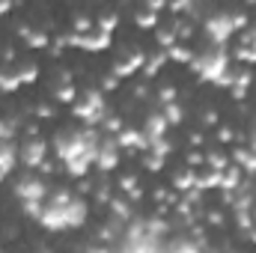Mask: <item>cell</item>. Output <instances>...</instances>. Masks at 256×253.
Instances as JSON below:
<instances>
[{
    "label": "cell",
    "mask_w": 256,
    "mask_h": 253,
    "mask_svg": "<svg viewBox=\"0 0 256 253\" xmlns=\"http://www.w3.org/2000/svg\"><path fill=\"white\" fill-rule=\"evenodd\" d=\"M57 170H63V167H57L54 161H42V167H39L42 176H51V173H57Z\"/></svg>",
    "instance_id": "52"
},
{
    "label": "cell",
    "mask_w": 256,
    "mask_h": 253,
    "mask_svg": "<svg viewBox=\"0 0 256 253\" xmlns=\"http://www.w3.org/2000/svg\"><path fill=\"white\" fill-rule=\"evenodd\" d=\"M155 39H158L161 51H170L173 45H179V39H176V30H173V24H167V27H158V30H155Z\"/></svg>",
    "instance_id": "24"
},
{
    "label": "cell",
    "mask_w": 256,
    "mask_h": 253,
    "mask_svg": "<svg viewBox=\"0 0 256 253\" xmlns=\"http://www.w3.org/2000/svg\"><path fill=\"white\" fill-rule=\"evenodd\" d=\"M167 54V63H179V66H191L194 57H196V51L188 48V45H173L170 51H164Z\"/></svg>",
    "instance_id": "20"
},
{
    "label": "cell",
    "mask_w": 256,
    "mask_h": 253,
    "mask_svg": "<svg viewBox=\"0 0 256 253\" xmlns=\"http://www.w3.org/2000/svg\"><path fill=\"white\" fill-rule=\"evenodd\" d=\"M200 122H202L206 128H218V126H220V114L208 108V110H202V116H200Z\"/></svg>",
    "instance_id": "46"
},
{
    "label": "cell",
    "mask_w": 256,
    "mask_h": 253,
    "mask_svg": "<svg viewBox=\"0 0 256 253\" xmlns=\"http://www.w3.org/2000/svg\"><path fill=\"white\" fill-rule=\"evenodd\" d=\"M202 33H206V39L214 45V48H224L230 39H232V18H230V12H218V15H208L206 21H202Z\"/></svg>",
    "instance_id": "4"
},
{
    "label": "cell",
    "mask_w": 256,
    "mask_h": 253,
    "mask_svg": "<svg viewBox=\"0 0 256 253\" xmlns=\"http://www.w3.org/2000/svg\"><path fill=\"white\" fill-rule=\"evenodd\" d=\"M173 149H176V146H173L167 137H161V140H152V143H149V155H155V158H164V161L173 155Z\"/></svg>",
    "instance_id": "30"
},
{
    "label": "cell",
    "mask_w": 256,
    "mask_h": 253,
    "mask_svg": "<svg viewBox=\"0 0 256 253\" xmlns=\"http://www.w3.org/2000/svg\"><path fill=\"white\" fill-rule=\"evenodd\" d=\"M3 12H12V3H0V15Z\"/></svg>",
    "instance_id": "56"
},
{
    "label": "cell",
    "mask_w": 256,
    "mask_h": 253,
    "mask_svg": "<svg viewBox=\"0 0 256 253\" xmlns=\"http://www.w3.org/2000/svg\"><path fill=\"white\" fill-rule=\"evenodd\" d=\"M116 27H120V15H116V12H108V15H98V18H96V30H98V33L114 36Z\"/></svg>",
    "instance_id": "27"
},
{
    "label": "cell",
    "mask_w": 256,
    "mask_h": 253,
    "mask_svg": "<svg viewBox=\"0 0 256 253\" xmlns=\"http://www.w3.org/2000/svg\"><path fill=\"white\" fill-rule=\"evenodd\" d=\"M161 114H164V120H167V126H182L185 122V108L176 102V104H167V108H161Z\"/></svg>",
    "instance_id": "29"
},
{
    "label": "cell",
    "mask_w": 256,
    "mask_h": 253,
    "mask_svg": "<svg viewBox=\"0 0 256 253\" xmlns=\"http://www.w3.org/2000/svg\"><path fill=\"white\" fill-rule=\"evenodd\" d=\"M86 218H90V206H86V200L74 196V200H72L68 206H63V208L45 206V214L39 218V224H42L48 232H66V230H78V226H84Z\"/></svg>",
    "instance_id": "1"
},
{
    "label": "cell",
    "mask_w": 256,
    "mask_h": 253,
    "mask_svg": "<svg viewBox=\"0 0 256 253\" xmlns=\"http://www.w3.org/2000/svg\"><path fill=\"white\" fill-rule=\"evenodd\" d=\"M92 27H96V18H90V15H74V21H72L74 36H86V33H92Z\"/></svg>",
    "instance_id": "31"
},
{
    "label": "cell",
    "mask_w": 256,
    "mask_h": 253,
    "mask_svg": "<svg viewBox=\"0 0 256 253\" xmlns=\"http://www.w3.org/2000/svg\"><path fill=\"white\" fill-rule=\"evenodd\" d=\"M120 84H122V80H116L110 72H108V74H102V80H98L102 92H116V90H120Z\"/></svg>",
    "instance_id": "43"
},
{
    "label": "cell",
    "mask_w": 256,
    "mask_h": 253,
    "mask_svg": "<svg viewBox=\"0 0 256 253\" xmlns=\"http://www.w3.org/2000/svg\"><path fill=\"white\" fill-rule=\"evenodd\" d=\"M176 98H179V90H176V86H161V90H158V104H161V108L176 104Z\"/></svg>",
    "instance_id": "36"
},
{
    "label": "cell",
    "mask_w": 256,
    "mask_h": 253,
    "mask_svg": "<svg viewBox=\"0 0 256 253\" xmlns=\"http://www.w3.org/2000/svg\"><path fill=\"white\" fill-rule=\"evenodd\" d=\"M54 102H57V104H74V102H78V86H74V84L54 86Z\"/></svg>",
    "instance_id": "26"
},
{
    "label": "cell",
    "mask_w": 256,
    "mask_h": 253,
    "mask_svg": "<svg viewBox=\"0 0 256 253\" xmlns=\"http://www.w3.org/2000/svg\"><path fill=\"white\" fill-rule=\"evenodd\" d=\"M92 196H96V206H110V200H114V185L108 182V179H102L98 185H96V190H92Z\"/></svg>",
    "instance_id": "28"
},
{
    "label": "cell",
    "mask_w": 256,
    "mask_h": 253,
    "mask_svg": "<svg viewBox=\"0 0 256 253\" xmlns=\"http://www.w3.org/2000/svg\"><path fill=\"white\" fill-rule=\"evenodd\" d=\"M185 161H188V167H191V170H196V167L202 170V167H206V152H202V149H191Z\"/></svg>",
    "instance_id": "41"
},
{
    "label": "cell",
    "mask_w": 256,
    "mask_h": 253,
    "mask_svg": "<svg viewBox=\"0 0 256 253\" xmlns=\"http://www.w3.org/2000/svg\"><path fill=\"white\" fill-rule=\"evenodd\" d=\"M21 131H24V137H27V140H36V137H39V122H24Z\"/></svg>",
    "instance_id": "50"
},
{
    "label": "cell",
    "mask_w": 256,
    "mask_h": 253,
    "mask_svg": "<svg viewBox=\"0 0 256 253\" xmlns=\"http://www.w3.org/2000/svg\"><path fill=\"white\" fill-rule=\"evenodd\" d=\"M194 185H196V170H191V167H182V170H176L173 173V190L182 196V194H188V190H194Z\"/></svg>",
    "instance_id": "16"
},
{
    "label": "cell",
    "mask_w": 256,
    "mask_h": 253,
    "mask_svg": "<svg viewBox=\"0 0 256 253\" xmlns=\"http://www.w3.org/2000/svg\"><path fill=\"white\" fill-rule=\"evenodd\" d=\"M236 137H238V134L232 131V126H218L214 128V140H218V143H232Z\"/></svg>",
    "instance_id": "39"
},
{
    "label": "cell",
    "mask_w": 256,
    "mask_h": 253,
    "mask_svg": "<svg viewBox=\"0 0 256 253\" xmlns=\"http://www.w3.org/2000/svg\"><path fill=\"white\" fill-rule=\"evenodd\" d=\"M18 36L24 39L27 48H45V51H48V45H51V36H48L45 30L30 27V24H18Z\"/></svg>",
    "instance_id": "12"
},
{
    "label": "cell",
    "mask_w": 256,
    "mask_h": 253,
    "mask_svg": "<svg viewBox=\"0 0 256 253\" xmlns=\"http://www.w3.org/2000/svg\"><path fill=\"white\" fill-rule=\"evenodd\" d=\"M188 146H191V149H202V146H206V134H202V131H191Z\"/></svg>",
    "instance_id": "49"
},
{
    "label": "cell",
    "mask_w": 256,
    "mask_h": 253,
    "mask_svg": "<svg viewBox=\"0 0 256 253\" xmlns=\"http://www.w3.org/2000/svg\"><path fill=\"white\" fill-rule=\"evenodd\" d=\"M18 90H21V80H18L15 68H0V92L12 96V92H18Z\"/></svg>",
    "instance_id": "22"
},
{
    "label": "cell",
    "mask_w": 256,
    "mask_h": 253,
    "mask_svg": "<svg viewBox=\"0 0 256 253\" xmlns=\"http://www.w3.org/2000/svg\"><path fill=\"white\" fill-rule=\"evenodd\" d=\"M143 9H146V12H155V15H158L161 9H167V3H161V0H149V3L143 6Z\"/></svg>",
    "instance_id": "53"
},
{
    "label": "cell",
    "mask_w": 256,
    "mask_h": 253,
    "mask_svg": "<svg viewBox=\"0 0 256 253\" xmlns=\"http://www.w3.org/2000/svg\"><path fill=\"white\" fill-rule=\"evenodd\" d=\"M232 214H236V226L248 236L254 230V212H232Z\"/></svg>",
    "instance_id": "37"
},
{
    "label": "cell",
    "mask_w": 256,
    "mask_h": 253,
    "mask_svg": "<svg viewBox=\"0 0 256 253\" xmlns=\"http://www.w3.org/2000/svg\"><path fill=\"white\" fill-rule=\"evenodd\" d=\"M18 143L15 140H0V173L9 176L15 167H18Z\"/></svg>",
    "instance_id": "13"
},
{
    "label": "cell",
    "mask_w": 256,
    "mask_h": 253,
    "mask_svg": "<svg viewBox=\"0 0 256 253\" xmlns=\"http://www.w3.org/2000/svg\"><path fill=\"white\" fill-rule=\"evenodd\" d=\"M137 188H140V179H137L134 173H122V176L116 179V190H120L122 196H128V194H134Z\"/></svg>",
    "instance_id": "32"
},
{
    "label": "cell",
    "mask_w": 256,
    "mask_h": 253,
    "mask_svg": "<svg viewBox=\"0 0 256 253\" xmlns=\"http://www.w3.org/2000/svg\"><path fill=\"white\" fill-rule=\"evenodd\" d=\"M232 161H236V167H242V173L256 176V155L250 152V146H244V143L232 146Z\"/></svg>",
    "instance_id": "14"
},
{
    "label": "cell",
    "mask_w": 256,
    "mask_h": 253,
    "mask_svg": "<svg viewBox=\"0 0 256 253\" xmlns=\"http://www.w3.org/2000/svg\"><path fill=\"white\" fill-rule=\"evenodd\" d=\"M18 161H21V167H27V170H39L42 161H48V143H45L42 137L24 140V143L18 146Z\"/></svg>",
    "instance_id": "6"
},
{
    "label": "cell",
    "mask_w": 256,
    "mask_h": 253,
    "mask_svg": "<svg viewBox=\"0 0 256 253\" xmlns=\"http://www.w3.org/2000/svg\"><path fill=\"white\" fill-rule=\"evenodd\" d=\"M90 167H92V161H86V158H74V161L66 164V173H68L72 179H86V176H90Z\"/></svg>",
    "instance_id": "25"
},
{
    "label": "cell",
    "mask_w": 256,
    "mask_h": 253,
    "mask_svg": "<svg viewBox=\"0 0 256 253\" xmlns=\"http://www.w3.org/2000/svg\"><path fill=\"white\" fill-rule=\"evenodd\" d=\"M92 190H96V182H92V179L86 176V179H78V188H74V196H80V200H84V196H90Z\"/></svg>",
    "instance_id": "45"
},
{
    "label": "cell",
    "mask_w": 256,
    "mask_h": 253,
    "mask_svg": "<svg viewBox=\"0 0 256 253\" xmlns=\"http://www.w3.org/2000/svg\"><path fill=\"white\" fill-rule=\"evenodd\" d=\"M254 86V72L250 68H236V74H232V86H230V98L232 102H244L248 98V90Z\"/></svg>",
    "instance_id": "10"
},
{
    "label": "cell",
    "mask_w": 256,
    "mask_h": 253,
    "mask_svg": "<svg viewBox=\"0 0 256 253\" xmlns=\"http://www.w3.org/2000/svg\"><path fill=\"white\" fill-rule=\"evenodd\" d=\"M72 116L80 120L86 128L102 126V120L108 116V102H104V92L98 90H86L78 96V102L72 104Z\"/></svg>",
    "instance_id": "3"
},
{
    "label": "cell",
    "mask_w": 256,
    "mask_h": 253,
    "mask_svg": "<svg viewBox=\"0 0 256 253\" xmlns=\"http://www.w3.org/2000/svg\"><path fill=\"white\" fill-rule=\"evenodd\" d=\"M66 45H68V36H54L51 45H48V54H51V57H60L66 51Z\"/></svg>",
    "instance_id": "42"
},
{
    "label": "cell",
    "mask_w": 256,
    "mask_h": 253,
    "mask_svg": "<svg viewBox=\"0 0 256 253\" xmlns=\"http://www.w3.org/2000/svg\"><path fill=\"white\" fill-rule=\"evenodd\" d=\"M248 242H250V244H256V226L250 230V232H248Z\"/></svg>",
    "instance_id": "57"
},
{
    "label": "cell",
    "mask_w": 256,
    "mask_h": 253,
    "mask_svg": "<svg viewBox=\"0 0 256 253\" xmlns=\"http://www.w3.org/2000/svg\"><path fill=\"white\" fill-rule=\"evenodd\" d=\"M164 66H167V54H164V51H155V54H149V57H146V66H143V78H146V80L158 78Z\"/></svg>",
    "instance_id": "19"
},
{
    "label": "cell",
    "mask_w": 256,
    "mask_h": 253,
    "mask_svg": "<svg viewBox=\"0 0 256 253\" xmlns=\"http://www.w3.org/2000/svg\"><path fill=\"white\" fill-rule=\"evenodd\" d=\"M167 9H170L173 15H179V12H191V9H194V3H185V0H179V3H170Z\"/></svg>",
    "instance_id": "51"
},
{
    "label": "cell",
    "mask_w": 256,
    "mask_h": 253,
    "mask_svg": "<svg viewBox=\"0 0 256 253\" xmlns=\"http://www.w3.org/2000/svg\"><path fill=\"white\" fill-rule=\"evenodd\" d=\"M15 74H18L21 86H30V84L39 80V63H21L18 68H15Z\"/></svg>",
    "instance_id": "23"
},
{
    "label": "cell",
    "mask_w": 256,
    "mask_h": 253,
    "mask_svg": "<svg viewBox=\"0 0 256 253\" xmlns=\"http://www.w3.org/2000/svg\"><path fill=\"white\" fill-rule=\"evenodd\" d=\"M116 143H120V149H126L128 155H131V152H149V140H146V134H143L140 128H131V126H126L122 131H120Z\"/></svg>",
    "instance_id": "9"
},
{
    "label": "cell",
    "mask_w": 256,
    "mask_h": 253,
    "mask_svg": "<svg viewBox=\"0 0 256 253\" xmlns=\"http://www.w3.org/2000/svg\"><path fill=\"white\" fill-rule=\"evenodd\" d=\"M54 114H57V110H54V104H48V102H42V104L33 108V116H36V120H54Z\"/></svg>",
    "instance_id": "44"
},
{
    "label": "cell",
    "mask_w": 256,
    "mask_h": 253,
    "mask_svg": "<svg viewBox=\"0 0 256 253\" xmlns=\"http://www.w3.org/2000/svg\"><path fill=\"white\" fill-rule=\"evenodd\" d=\"M236 60L244 63V66H254L256 63V51L254 48H248V45H238V48H236Z\"/></svg>",
    "instance_id": "38"
},
{
    "label": "cell",
    "mask_w": 256,
    "mask_h": 253,
    "mask_svg": "<svg viewBox=\"0 0 256 253\" xmlns=\"http://www.w3.org/2000/svg\"><path fill=\"white\" fill-rule=\"evenodd\" d=\"M120 155H122V149H120L116 137H102L98 155H96V167H98L102 173H110V170L120 167Z\"/></svg>",
    "instance_id": "8"
},
{
    "label": "cell",
    "mask_w": 256,
    "mask_h": 253,
    "mask_svg": "<svg viewBox=\"0 0 256 253\" xmlns=\"http://www.w3.org/2000/svg\"><path fill=\"white\" fill-rule=\"evenodd\" d=\"M191 68L200 74V80H206V84H220L224 80V74L230 72V54L224 51V48H206L202 54H196L194 57V63Z\"/></svg>",
    "instance_id": "2"
},
{
    "label": "cell",
    "mask_w": 256,
    "mask_h": 253,
    "mask_svg": "<svg viewBox=\"0 0 256 253\" xmlns=\"http://www.w3.org/2000/svg\"><path fill=\"white\" fill-rule=\"evenodd\" d=\"M0 60H3V63H15V51H12V48L6 45V48L0 51Z\"/></svg>",
    "instance_id": "55"
},
{
    "label": "cell",
    "mask_w": 256,
    "mask_h": 253,
    "mask_svg": "<svg viewBox=\"0 0 256 253\" xmlns=\"http://www.w3.org/2000/svg\"><path fill=\"white\" fill-rule=\"evenodd\" d=\"M143 167H146L149 173H161V170H164V158H155V155H146V158H143Z\"/></svg>",
    "instance_id": "47"
},
{
    "label": "cell",
    "mask_w": 256,
    "mask_h": 253,
    "mask_svg": "<svg viewBox=\"0 0 256 253\" xmlns=\"http://www.w3.org/2000/svg\"><path fill=\"white\" fill-rule=\"evenodd\" d=\"M230 18H232V30H248V24H250V18L244 12H230Z\"/></svg>",
    "instance_id": "48"
},
{
    "label": "cell",
    "mask_w": 256,
    "mask_h": 253,
    "mask_svg": "<svg viewBox=\"0 0 256 253\" xmlns=\"http://www.w3.org/2000/svg\"><path fill=\"white\" fill-rule=\"evenodd\" d=\"M134 24H137L140 30H158V27H161V21H158V15H155V12H146V9H143V12H137V18H134Z\"/></svg>",
    "instance_id": "33"
},
{
    "label": "cell",
    "mask_w": 256,
    "mask_h": 253,
    "mask_svg": "<svg viewBox=\"0 0 256 253\" xmlns=\"http://www.w3.org/2000/svg\"><path fill=\"white\" fill-rule=\"evenodd\" d=\"M110 214H114V220H122V224H131L134 220V208H131V202H128L122 194H114V200H110Z\"/></svg>",
    "instance_id": "15"
},
{
    "label": "cell",
    "mask_w": 256,
    "mask_h": 253,
    "mask_svg": "<svg viewBox=\"0 0 256 253\" xmlns=\"http://www.w3.org/2000/svg\"><path fill=\"white\" fill-rule=\"evenodd\" d=\"M242 182H244V173H242V167L230 164V167L220 173V188H218V190H238V188H242Z\"/></svg>",
    "instance_id": "17"
},
{
    "label": "cell",
    "mask_w": 256,
    "mask_h": 253,
    "mask_svg": "<svg viewBox=\"0 0 256 253\" xmlns=\"http://www.w3.org/2000/svg\"><path fill=\"white\" fill-rule=\"evenodd\" d=\"M196 190H218L220 188V173H214V170H208V167H202V170H196Z\"/></svg>",
    "instance_id": "18"
},
{
    "label": "cell",
    "mask_w": 256,
    "mask_h": 253,
    "mask_svg": "<svg viewBox=\"0 0 256 253\" xmlns=\"http://www.w3.org/2000/svg\"><path fill=\"white\" fill-rule=\"evenodd\" d=\"M230 164H232V161H230V155H226V152H220V149H212V152H206V167H208V170H214V173H224Z\"/></svg>",
    "instance_id": "21"
},
{
    "label": "cell",
    "mask_w": 256,
    "mask_h": 253,
    "mask_svg": "<svg viewBox=\"0 0 256 253\" xmlns=\"http://www.w3.org/2000/svg\"><path fill=\"white\" fill-rule=\"evenodd\" d=\"M48 194H51V190L45 185V179L36 176V173H27V176L15 185V196H18L21 202H45Z\"/></svg>",
    "instance_id": "5"
},
{
    "label": "cell",
    "mask_w": 256,
    "mask_h": 253,
    "mask_svg": "<svg viewBox=\"0 0 256 253\" xmlns=\"http://www.w3.org/2000/svg\"><path fill=\"white\" fill-rule=\"evenodd\" d=\"M146 96H149V86H146V84H137V86H134V98H137V102H143Z\"/></svg>",
    "instance_id": "54"
},
{
    "label": "cell",
    "mask_w": 256,
    "mask_h": 253,
    "mask_svg": "<svg viewBox=\"0 0 256 253\" xmlns=\"http://www.w3.org/2000/svg\"><path fill=\"white\" fill-rule=\"evenodd\" d=\"M21 208H24V214L33 218V220H39V218L45 214V202H21Z\"/></svg>",
    "instance_id": "40"
},
{
    "label": "cell",
    "mask_w": 256,
    "mask_h": 253,
    "mask_svg": "<svg viewBox=\"0 0 256 253\" xmlns=\"http://www.w3.org/2000/svg\"><path fill=\"white\" fill-rule=\"evenodd\" d=\"M202 220H206V226H212V230H224V226H226V214H224L220 208L202 212Z\"/></svg>",
    "instance_id": "34"
},
{
    "label": "cell",
    "mask_w": 256,
    "mask_h": 253,
    "mask_svg": "<svg viewBox=\"0 0 256 253\" xmlns=\"http://www.w3.org/2000/svg\"><path fill=\"white\" fill-rule=\"evenodd\" d=\"M167 120H164V114L161 110H152V114H146V120H143V134H146V140L152 143V140H161L164 134H167Z\"/></svg>",
    "instance_id": "11"
},
{
    "label": "cell",
    "mask_w": 256,
    "mask_h": 253,
    "mask_svg": "<svg viewBox=\"0 0 256 253\" xmlns=\"http://www.w3.org/2000/svg\"><path fill=\"white\" fill-rule=\"evenodd\" d=\"M146 57H149V54H146L143 48H131V51H128L122 60H116V63H114V72H110V74H114L116 80H126V78H131V74L143 72V66H146Z\"/></svg>",
    "instance_id": "7"
},
{
    "label": "cell",
    "mask_w": 256,
    "mask_h": 253,
    "mask_svg": "<svg viewBox=\"0 0 256 253\" xmlns=\"http://www.w3.org/2000/svg\"><path fill=\"white\" fill-rule=\"evenodd\" d=\"M39 253H48V250H39Z\"/></svg>",
    "instance_id": "58"
},
{
    "label": "cell",
    "mask_w": 256,
    "mask_h": 253,
    "mask_svg": "<svg viewBox=\"0 0 256 253\" xmlns=\"http://www.w3.org/2000/svg\"><path fill=\"white\" fill-rule=\"evenodd\" d=\"M102 126H104V137H108V134L120 137V131L126 128V122H122V116H120V114H108V116L102 120Z\"/></svg>",
    "instance_id": "35"
}]
</instances>
